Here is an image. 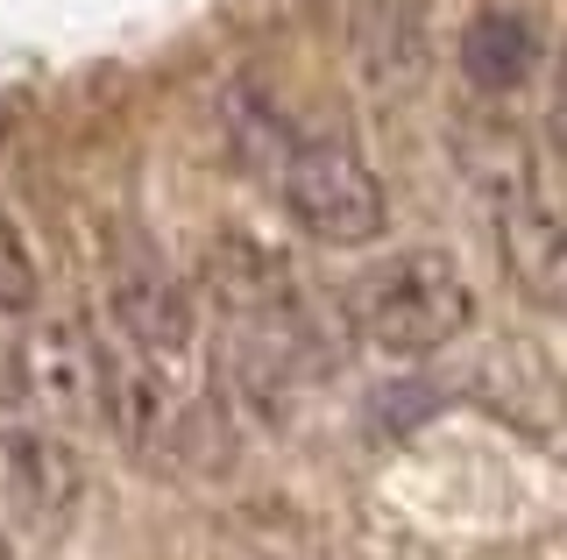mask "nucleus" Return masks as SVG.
Here are the masks:
<instances>
[{
    "mask_svg": "<svg viewBox=\"0 0 567 560\" xmlns=\"http://www.w3.org/2000/svg\"><path fill=\"white\" fill-rule=\"evenodd\" d=\"M270 185H277L284 220H291L306 241H319V249H369V241H383V227H390L383 178L362 164V149L333 143V135L298 128L291 149L277 156Z\"/></svg>",
    "mask_w": 567,
    "mask_h": 560,
    "instance_id": "obj_2",
    "label": "nucleus"
},
{
    "mask_svg": "<svg viewBox=\"0 0 567 560\" xmlns=\"http://www.w3.org/2000/svg\"><path fill=\"white\" fill-rule=\"evenodd\" d=\"M29 391L43 405H58L64 418H93V376H100V341L85 326H43V348H35Z\"/></svg>",
    "mask_w": 567,
    "mask_h": 560,
    "instance_id": "obj_9",
    "label": "nucleus"
},
{
    "mask_svg": "<svg viewBox=\"0 0 567 560\" xmlns=\"http://www.w3.org/2000/svg\"><path fill=\"white\" fill-rule=\"evenodd\" d=\"M22 397H29L22 362H14V355H0V405H22Z\"/></svg>",
    "mask_w": 567,
    "mask_h": 560,
    "instance_id": "obj_13",
    "label": "nucleus"
},
{
    "mask_svg": "<svg viewBox=\"0 0 567 560\" xmlns=\"http://www.w3.org/2000/svg\"><path fill=\"white\" fill-rule=\"evenodd\" d=\"M106 320L114 334L150 362H171L199 341V291L171 270L156 249L128 241L114 262H106Z\"/></svg>",
    "mask_w": 567,
    "mask_h": 560,
    "instance_id": "obj_3",
    "label": "nucleus"
},
{
    "mask_svg": "<svg viewBox=\"0 0 567 560\" xmlns=\"http://www.w3.org/2000/svg\"><path fill=\"white\" fill-rule=\"evenodd\" d=\"M0 504L35 539L71 532L85 511V462L50 426H0Z\"/></svg>",
    "mask_w": 567,
    "mask_h": 560,
    "instance_id": "obj_4",
    "label": "nucleus"
},
{
    "mask_svg": "<svg viewBox=\"0 0 567 560\" xmlns=\"http://www.w3.org/2000/svg\"><path fill=\"white\" fill-rule=\"evenodd\" d=\"M348 334L377 355H440L475 326V284L447 249H398L348 284Z\"/></svg>",
    "mask_w": 567,
    "mask_h": 560,
    "instance_id": "obj_1",
    "label": "nucleus"
},
{
    "mask_svg": "<svg viewBox=\"0 0 567 560\" xmlns=\"http://www.w3.org/2000/svg\"><path fill=\"white\" fill-rule=\"evenodd\" d=\"M199 291L227 320H248V326H291L298 320L291 270H284V256L262 249L256 235H213L199 249Z\"/></svg>",
    "mask_w": 567,
    "mask_h": 560,
    "instance_id": "obj_6",
    "label": "nucleus"
},
{
    "mask_svg": "<svg viewBox=\"0 0 567 560\" xmlns=\"http://www.w3.org/2000/svg\"><path fill=\"white\" fill-rule=\"evenodd\" d=\"M554 143L567 149V79H560V93H554Z\"/></svg>",
    "mask_w": 567,
    "mask_h": 560,
    "instance_id": "obj_14",
    "label": "nucleus"
},
{
    "mask_svg": "<svg viewBox=\"0 0 567 560\" xmlns=\"http://www.w3.org/2000/svg\"><path fill=\"white\" fill-rule=\"evenodd\" d=\"M43 305V256H35L29 227L0 199V320H29Z\"/></svg>",
    "mask_w": 567,
    "mask_h": 560,
    "instance_id": "obj_12",
    "label": "nucleus"
},
{
    "mask_svg": "<svg viewBox=\"0 0 567 560\" xmlns=\"http://www.w3.org/2000/svg\"><path fill=\"white\" fill-rule=\"evenodd\" d=\"M489 227H496V256H504L511 291L525 305L567 320V214L539 199V185H525L489 206Z\"/></svg>",
    "mask_w": 567,
    "mask_h": 560,
    "instance_id": "obj_5",
    "label": "nucleus"
},
{
    "mask_svg": "<svg viewBox=\"0 0 567 560\" xmlns=\"http://www.w3.org/2000/svg\"><path fill=\"white\" fill-rule=\"evenodd\" d=\"M454 164L468 170V185L483 191L489 206L532 185V156H525V143L504 128V121H461L454 128Z\"/></svg>",
    "mask_w": 567,
    "mask_h": 560,
    "instance_id": "obj_10",
    "label": "nucleus"
},
{
    "mask_svg": "<svg viewBox=\"0 0 567 560\" xmlns=\"http://www.w3.org/2000/svg\"><path fill=\"white\" fill-rule=\"evenodd\" d=\"M354 58H362V79L369 85H412L419 64H425V43H419V22L404 8H383L362 22V37H354Z\"/></svg>",
    "mask_w": 567,
    "mask_h": 560,
    "instance_id": "obj_11",
    "label": "nucleus"
},
{
    "mask_svg": "<svg viewBox=\"0 0 567 560\" xmlns=\"http://www.w3.org/2000/svg\"><path fill=\"white\" fill-rule=\"evenodd\" d=\"M454 58H461V79H468L475 93H518V85L539 72L546 43H539V29H532V14L483 8V14H468Z\"/></svg>",
    "mask_w": 567,
    "mask_h": 560,
    "instance_id": "obj_8",
    "label": "nucleus"
},
{
    "mask_svg": "<svg viewBox=\"0 0 567 560\" xmlns=\"http://www.w3.org/2000/svg\"><path fill=\"white\" fill-rule=\"evenodd\" d=\"M93 418L114 433L121 447L150 454L177 433V405L171 383L150 355H135L128 341H100V376H93Z\"/></svg>",
    "mask_w": 567,
    "mask_h": 560,
    "instance_id": "obj_7",
    "label": "nucleus"
}]
</instances>
